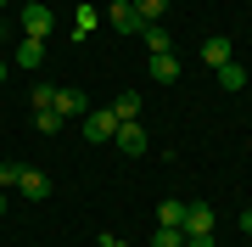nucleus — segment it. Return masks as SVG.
<instances>
[{
    "label": "nucleus",
    "instance_id": "nucleus-1",
    "mask_svg": "<svg viewBox=\"0 0 252 247\" xmlns=\"http://www.w3.org/2000/svg\"><path fill=\"white\" fill-rule=\"evenodd\" d=\"M79 124H84V141H90V146H107V141L118 135V112H112V107H101V112H84Z\"/></svg>",
    "mask_w": 252,
    "mask_h": 247
},
{
    "label": "nucleus",
    "instance_id": "nucleus-2",
    "mask_svg": "<svg viewBox=\"0 0 252 247\" xmlns=\"http://www.w3.org/2000/svg\"><path fill=\"white\" fill-rule=\"evenodd\" d=\"M51 23H56V17H51V6H45V0L23 6V34H28V39H45V34H51Z\"/></svg>",
    "mask_w": 252,
    "mask_h": 247
},
{
    "label": "nucleus",
    "instance_id": "nucleus-3",
    "mask_svg": "<svg viewBox=\"0 0 252 247\" xmlns=\"http://www.w3.org/2000/svg\"><path fill=\"white\" fill-rule=\"evenodd\" d=\"M180 230H185V236H213V208H207V202H185Z\"/></svg>",
    "mask_w": 252,
    "mask_h": 247
},
{
    "label": "nucleus",
    "instance_id": "nucleus-4",
    "mask_svg": "<svg viewBox=\"0 0 252 247\" xmlns=\"http://www.w3.org/2000/svg\"><path fill=\"white\" fill-rule=\"evenodd\" d=\"M112 146L124 152V157H140L146 146H152V141H146V129H140V118H135V124H118V135H112Z\"/></svg>",
    "mask_w": 252,
    "mask_h": 247
},
{
    "label": "nucleus",
    "instance_id": "nucleus-5",
    "mask_svg": "<svg viewBox=\"0 0 252 247\" xmlns=\"http://www.w3.org/2000/svg\"><path fill=\"white\" fill-rule=\"evenodd\" d=\"M107 23H112V28H124V34H140V28H146V17H140L135 6H129V0H118V6H107Z\"/></svg>",
    "mask_w": 252,
    "mask_h": 247
},
{
    "label": "nucleus",
    "instance_id": "nucleus-6",
    "mask_svg": "<svg viewBox=\"0 0 252 247\" xmlns=\"http://www.w3.org/2000/svg\"><path fill=\"white\" fill-rule=\"evenodd\" d=\"M17 191H23L28 202H45V197H51V174H39V169H23Z\"/></svg>",
    "mask_w": 252,
    "mask_h": 247
},
{
    "label": "nucleus",
    "instance_id": "nucleus-7",
    "mask_svg": "<svg viewBox=\"0 0 252 247\" xmlns=\"http://www.w3.org/2000/svg\"><path fill=\"white\" fill-rule=\"evenodd\" d=\"M56 112H62V118H84V112H90V101H84L79 90H62V84H56Z\"/></svg>",
    "mask_w": 252,
    "mask_h": 247
},
{
    "label": "nucleus",
    "instance_id": "nucleus-8",
    "mask_svg": "<svg viewBox=\"0 0 252 247\" xmlns=\"http://www.w3.org/2000/svg\"><path fill=\"white\" fill-rule=\"evenodd\" d=\"M202 62L213 68V73H219V68H224V62H235V56H230V39H224V34H213V39H207V45H202Z\"/></svg>",
    "mask_w": 252,
    "mask_h": 247
},
{
    "label": "nucleus",
    "instance_id": "nucleus-9",
    "mask_svg": "<svg viewBox=\"0 0 252 247\" xmlns=\"http://www.w3.org/2000/svg\"><path fill=\"white\" fill-rule=\"evenodd\" d=\"M11 62H17V68H39V62H45V39H28L23 34V45L11 51Z\"/></svg>",
    "mask_w": 252,
    "mask_h": 247
},
{
    "label": "nucleus",
    "instance_id": "nucleus-10",
    "mask_svg": "<svg viewBox=\"0 0 252 247\" xmlns=\"http://www.w3.org/2000/svg\"><path fill=\"white\" fill-rule=\"evenodd\" d=\"M95 28H101V11L90 6V0H84V6H79V11H73V34H79V39H90V34H95Z\"/></svg>",
    "mask_w": 252,
    "mask_h": 247
},
{
    "label": "nucleus",
    "instance_id": "nucleus-11",
    "mask_svg": "<svg viewBox=\"0 0 252 247\" xmlns=\"http://www.w3.org/2000/svg\"><path fill=\"white\" fill-rule=\"evenodd\" d=\"M146 68H152V79H180V56H174V51H157Z\"/></svg>",
    "mask_w": 252,
    "mask_h": 247
},
{
    "label": "nucleus",
    "instance_id": "nucleus-12",
    "mask_svg": "<svg viewBox=\"0 0 252 247\" xmlns=\"http://www.w3.org/2000/svg\"><path fill=\"white\" fill-rule=\"evenodd\" d=\"M112 112H118V124H135V118H140V96H135V90H124V96L112 101Z\"/></svg>",
    "mask_w": 252,
    "mask_h": 247
},
{
    "label": "nucleus",
    "instance_id": "nucleus-13",
    "mask_svg": "<svg viewBox=\"0 0 252 247\" xmlns=\"http://www.w3.org/2000/svg\"><path fill=\"white\" fill-rule=\"evenodd\" d=\"M140 34H146V45H152V56H157V51H174V34H168L162 23H146Z\"/></svg>",
    "mask_w": 252,
    "mask_h": 247
},
{
    "label": "nucleus",
    "instance_id": "nucleus-14",
    "mask_svg": "<svg viewBox=\"0 0 252 247\" xmlns=\"http://www.w3.org/2000/svg\"><path fill=\"white\" fill-rule=\"evenodd\" d=\"M219 84H224V90H247V68L241 62H224V68H219Z\"/></svg>",
    "mask_w": 252,
    "mask_h": 247
},
{
    "label": "nucleus",
    "instance_id": "nucleus-15",
    "mask_svg": "<svg viewBox=\"0 0 252 247\" xmlns=\"http://www.w3.org/2000/svg\"><path fill=\"white\" fill-rule=\"evenodd\" d=\"M180 219H185V202H157V225H174V230H180Z\"/></svg>",
    "mask_w": 252,
    "mask_h": 247
},
{
    "label": "nucleus",
    "instance_id": "nucleus-16",
    "mask_svg": "<svg viewBox=\"0 0 252 247\" xmlns=\"http://www.w3.org/2000/svg\"><path fill=\"white\" fill-rule=\"evenodd\" d=\"M129 6H135V11H140V17H146V23H157V17H162V11H168V0H129Z\"/></svg>",
    "mask_w": 252,
    "mask_h": 247
},
{
    "label": "nucleus",
    "instance_id": "nucleus-17",
    "mask_svg": "<svg viewBox=\"0 0 252 247\" xmlns=\"http://www.w3.org/2000/svg\"><path fill=\"white\" fill-rule=\"evenodd\" d=\"M185 242V230H174V225H157V236H152V247H180Z\"/></svg>",
    "mask_w": 252,
    "mask_h": 247
},
{
    "label": "nucleus",
    "instance_id": "nucleus-18",
    "mask_svg": "<svg viewBox=\"0 0 252 247\" xmlns=\"http://www.w3.org/2000/svg\"><path fill=\"white\" fill-rule=\"evenodd\" d=\"M67 118H62V112H56V107H45V112H39V135H56V129H62Z\"/></svg>",
    "mask_w": 252,
    "mask_h": 247
},
{
    "label": "nucleus",
    "instance_id": "nucleus-19",
    "mask_svg": "<svg viewBox=\"0 0 252 247\" xmlns=\"http://www.w3.org/2000/svg\"><path fill=\"white\" fill-rule=\"evenodd\" d=\"M56 107V84H34V112H45Z\"/></svg>",
    "mask_w": 252,
    "mask_h": 247
},
{
    "label": "nucleus",
    "instance_id": "nucleus-20",
    "mask_svg": "<svg viewBox=\"0 0 252 247\" xmlns=\"http://www.w3.org/2000/svg\"><path fill=\"white\" fill-rule=\"evenodd\" d=\"M23 169H28V163H6V169H0V191H6V185H17V180H23Z\"/></svg>",
    "mask_w": 252,
    "mask_h": 247
},
{
    "label": "nucleus",
    "instance_id": "nucleus-21",
    "mask_svg": "<svg viewBox=\"0 0 252 247\" xmlns=\"http://www.w3.org/2000/svg\"><path fill=\"white\" fill-rule=\"evenodd\" d=\"M101 247H129L124 236H112V230H101Z\"/></svg>",
    "mask_w": 252,
    "mask_h": 247
},
{
    "label": "nucleus",
    "instance_id": "nucleus-22",
    "mask_svg": "<svg viewBox=\"0 0 252 247\" xmlns=\"http://www.w3.org/2000/svg\"><path fill=\"white\" fill-rule=\"evenodd\" d=\"M180 247H213V236H185Z\"/></svg>",
    "mask_w": 252,
    "mask_h": 247
},
{
    "label": "nucleus",
    "instance_id": "nucleus-23",
    "mask_svg": "<svg viewBox=\"0 0 252 247\" xmlns=\"http://www.w3.org/2000/svg\"><path fill=\"white\" fill-rule=\"evenodd\" d=\"M241 230H247V236H252V208H247V213H241Z\"/></svg>",
    "mask_w": 252,
    "mask_h": 247
},
{
    "label": "nucleus",
    "instance_id": "nucleus-24",
    "mask_svg": "<svg viewBox=\"0 0 252 247\" xmlns=\"http://www.w3.org/2000/svg\"><path fill=\"white\" fill-rule=\"evenodd\" d=\"M0 213H6V197H0Z\"/></svg>",
    "mask_w": 252,
    "mask_h": 247
},
{
    "label": "nucleus",
    "instance_id": "nucleus-25",
    "mask_svg": "<svg viewBox=\"0 0 252 247\" xmlns=\"http://www.w3.org/2000/svg\"><path fill=\"white\" fill-rule=\"evenodd\" d=\"M0 79H6V62H0Z\"/></svg>",
    "mask_w": 252,
    "mask_h": 247
},
{
    "label": "nucleus",
    "instance_id": "nucleus-26",
    "mask_svg": "<svg viewBox=\"0 0 252 247\" xmlns=\"http://www.w3.org/2000/svg\"><path fill=\"white\" fill-rule=\"evenodd\" d=\"M0 11H6V0H0Z\"/></svg>",
    "mask_w": 252,
    "mask_h": 247
},
{
    "label": "nucleus",
    "instance_id": "nucleus-27",
    "mask_svg": "<svg viewBox=\"0 0 252 247\" xmlns=\"http://www.w3.org/2000/svg\"><path fill=\"white\" fill-rule=\"evenodd\" d=\"M79 6H84V0H79Z\"/></svg>",
    "mask_w": 252,
    "mask_h": 247
}]
</instances>
